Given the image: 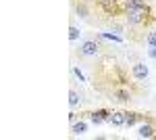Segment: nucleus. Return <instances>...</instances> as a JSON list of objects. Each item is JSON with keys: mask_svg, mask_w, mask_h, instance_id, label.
Returning a JSON list of instances; mask_svg holds the SVG:
<instances>
[{"mask_svg": "<svg viewBox=\"0 0 156 140\" xmlns=\"http://www.w3.org/2000/svg\"><path fill=\"white\" fill-rule=\"evenodd\" d=\"M150 6L148 9H125V21L129 25H146V21H152L150 17Z\"/></svg>", "mask_w": 156, "mask_h": 140, "instance_id": "1", "label": "nucleus"}, {"mask_svg": "<svg viewBox=\"0 0 156 140\" xmlns=\"http://www.w3.org/2000/svg\"><path fill=\"white\" fill-rule=\"evenodd\" d=\"M79 55H81V57H98V55H100V44H98V40H85V42H81Z\"/></svg>", "mask_w": 156, "mask_h": 140, "instance_id": "2", "label": "nucleus"}, {"mask_svg": "<svg viewBox=\"0 0 156 140\" xmlns=\"http://www.w3.org/2000/svg\"><path fill=\"white\" fill-rule=\"evenodd\" d=\"M131 75L137 80V82H144V80H148V75H150V69H148L146 63L137 61V63H133V65H131Z\"/></svg>", "mask_w": 156, "mask_h": 140, "instance_id": "3", "label": "nucleus"}, {"mask_svg": "<svg viewBox=\"0 0 156 140\" xmlns=\"http://www.w3.org/2000/svg\"><path fill=\"white\" fill-rule=\"evenodd\" d=\"M87 115H90V121H92L94 126H102L104 121L110 119L112 111H108V109H96V111H92V113H87Z\"/></svg>", "mask_w": 156, "mask_h": 140, "instance_id": "4", "label": "nucleus"}, {"mask_svg": "<svg viewBox=\"0 0 156 140\" xmlns=\"http://www.w3.org/2000/svg\"><path fill=\"white\" fill-rule=\"evenodd\" d=\"M98 6H100L102 11L106 13V15H112V17H117V15H121L119 0H98Z\"/></svg>", "mask_w": 156, "mask_h": 140, "instance_id": "5", "label": "nucleus"}, {"mask_svg": "<svg viewBox=\"0 0 156 140\" xmlns=\"http://www.w3.org/2000/svg\"><path fill=\"white\" fill-rule=\"evenodd\" d=\"M137 136H140V138H156L154 121H152V119H146V121H142V126L137 128Z\"/></svg>", "mask_w": 156, "mask_h": 140, "instance_id": "6", "label": "nucleus"}, {"mask_svg": "<svg viewBox=\"0 0 156 140\" xmlns=\"http://www.w3.org/2000/svg\"><path fill=\"white\" fill-rule=\"evenodd\" d=\"M146 119H150V117L142 115V113H133V111H129V113H125V128H133L135 123L146 121Z\"/></svg>", "mask_w": 156, "mask_h": 140, "instance_id": "7", "label": "nucleus"}, {"mask_svg": "<svg viewBox=\"0 0 156 140\" xmlns=\"http://www.w3.org/2000/svg\"><path fill=\"white\" fill-rule=\"evenodd\" d=\"M112 100H117V103H129L131 100V92L127 88H117V90H112Z\"/></svg>", "mask_w": 156, "mask_h": 140, "instance_id": "8", "label": "nucleus"}, {"mask_svg": "<svg viewBox=\"0 0 156 140\" xmlns=\"http://www.w3.org/2000/svg\"><path fill=\"white\" fill-rule=\"evenodd\" d=\"M108 123H110L112 128H123V126H125V113H123V111H112Z\"/></svg>", "mask_w": 156, "mask_h": 140, "instance_id": "9", "label": "nucleus"}, {"mask_svg": "<svg viewBox=\"0 0 156 140\" xmlns=\"http://www.w3.org/2000/svg\"><path fill=\"white\" fill-rule=\"evenodd\" d=\"M85 132H87V123H85V121L77 119V121H73V123H71V134L81 136V134H85Z\"/></svg>", "mask_w": 156, "mask_h": 140, "instance_id": "10", "label": "nucleus"}, {"mask_svg": "<svg viewBox=\"0 0 156 140\" xmlns=\"http://www.w3.org/2000/svg\"><path fill=\"white\" fill-rule=\"evenodd\" d=\"M75 13L81 17V19H85L87 15H90V6H87V0H79L77 4H75Z\"/></svg>", "mask_w": 156, "mask_h": 140, "instance_id": "11", "label": "nucleus"}, {"mask_svg": "<svg viewBox=\"0 0 156 140\" xmlns=\"http://www.w3.org/2000/svg\"><path fill=\"white\" fill-rule=\"evenodd\" d=\"M125 9H148V0H123Z\"/></svg>", "mask_w": 156, "mask_h": 140, "instance_id": "12", "label": "nucleus"}, {"mask_svg": "<svg viewBox=\"0 0 156 140\" xmlns=\"http://www.w3.org/2000/svg\"><path fill=\"white\" fill-rule=\"evenodd\" d=\"M98 38H102V40H110V42H117V44H121V42H123V36H119V34H110V32H102V34L98 36Z\"/></svg>", "mask_w": 156, "mask_h": 140, "instance_id": "13", "label": "nucleus"}, {"mask_svg": "<svg viewBox=\"0 0 156 140\" xmlns=\"http://www.w3.org/2000/svg\"><path fill=\"white\" fill-rule=\"evenodd\" d=\"M79 103H81V98H79V94L75 92V90H69V105H71L73 109H75V107L79 105Z\"/></svg>", "mask_w": 156, "mask_h": 140, "instance_id": "14", "label": "nucleus"}, {"mask_svg": "<svg viewBox=\"0 0 156 140\" xmlns=\"http://www.w3.org/2000/svg\"><path fill=\"white\" fill-rule=\"evenodd\" d=\"M79 36H81V32H79V27H75V25H71V27H69V40H71V42H77V40H79Z\"/></svg>", "mask_w": 156, "mask_h": 140, "instance_id": "15", "label": "nucleus"}, {"mask_svg": "<svg viewBox=\"0 0 156 140\" xmlns=\"http://www.w3.org/2000/svg\"><path fill=\"white\" fill-rule=\"evenodd\" d=\"M146 44L148 46H156V32H150V34L146 36Z\"/></svg>", "mask_w": 156, "mask_h": 140, "instance_id": "16", "label": "nucleus"}, {"mask_svg": "<svg viewBox=\"0 0 156 140\" xmlns=\"http://www.w3.org/2000/svg\"><path fill=\"white\" fill-rule=\"evenodd\" d=\"M71 71H73V75H75V78H77L79 82H85V75L81 73V69H79V67H73Z\"/></svg>", "mask_w": 156, "mask_h": 140, "instance_id": "17", "label": "nucleus"}, {"mask_svg": "<svg viewBox=\"0 0 156 140\" xmlns=\"http://www.w3.org/2000/svg\"><path fill=\"white\" fill-rule=\"evenodd\" d=\"M110 27H112V32H115V34H123V32H125V27H123V25H121V23H112V25H110Z\"/></svg>", "mask_w": 156, "mask_h": 140, "instance_id": "18", "label": "nucleus"}, {"mask_svg": "<svg viewBox=\"0 0 156 140\" xmlns=\"http://www.w3.org/2000/svg\"><path fill=\"white\" fill-rule=\"evenodd\" d=\"M148 57H150V59H156V46H150V48H148Z\"/></svg>", "mask_w": 156, "mask_h": 140, "instance_id": "19", "label": "nucleus"}, {"mask_svg": "<svg viewBox=\"0 0 156 140\" xmlns=\"http://www.w3.org/2000/svg\"><path fill=\"white\" fill-rule=\"evenodd\" d=\"M69 121H71V123H73V121H77V115H75V113H69Z\"/></svg>", "mask_w": 156, "mask_h": 140, "instance_id": "20", "label": "nucleus"}, {"mask_svg": "<svg viewBox=\"0 0 156 140\" xmlns=\"http://www.w3.org/2000/svg\"><path fill=\"white\" fill-rule=\"evenodd\" d=\"M87 2H94V0H87Z\"/></svg>", "mask_w": 156, "mask_h": 140, "instance_id": "21", "label": "nucleus"}]
</instances>
